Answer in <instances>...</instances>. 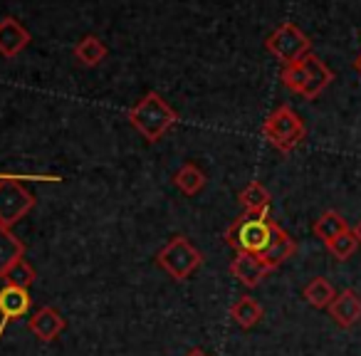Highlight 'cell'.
Masks as SVG:
<instances>
[{
	"label": "cell",
	"mask_w": 361,
	"mask_h": 356,
	"mask_svg": "<svg viewBox=\"0 0 361 356\" xmlns=\"http://www.w3.org/2000/svg\"><path fill=\"white\" fill-rule=\"evenodd\" d=\"M27 45H30V32L23 27V23H18L16 18H3L0 20V55L11 60Z\"/></svg>",
	"instance_id": "obj_12"
},
{
	"label": "cell",
	"mask_w": 361,
	"mask_h": 356,
	"mask_svg": "<svg viewBox=\"0 0 361 356\" xmlns=\"http://www.w3.org/2000/svg\"><path fill=\"white\" fill-rule=\"evenodd\" d=\"M262 305L255 300V297H247L243 295L240 300H235V305L231 307V317L233 321H235L238 326H243V329H252L255 324H260L262 319Z\"/></svg>",
	"instance_id": "obj_16"
},
{
	"label": "cell",
	"mask_w": 361,
	"mask_h": 356,
	"mask_svg": "<svg viewBox=\"0 0 361 356\" xmlns=\"http://www.w3.org/2000/svg\"><path fill=\"white\" fill-rule=\"evenodd\" d=\"M186 356H208V354H206V351H203V349H191Z\"/></svg>",
	"instance_id": "obj_24"
},
{
	"label": "cell",
	"mask_w": 361,
	"mask_h": 356,
	"mask_svg": "<svg viewBox=\"0 0 361 356\" xmlns=\"http://www.w3.org/2000/svg\"><path fill=\"white\" fill-rule=\"evenodd\" d=\"M208 178L196 164H183L178 171L173 173V186L178 188L180 193H186V196H196L206 188Z\"/></svg>",
	"instance_id": "obj_15"
},
{
	"label": "cell",
	"mask_w": 361,
	"mask_h": 356,
	"mask_svg": "<svg viewBox=\"0 0 361 356\" xmlns=\"http://www.w3.org/2000/svg\"><path fill=\"white\" fill-rule=\"evenodd\" d=\"M356 247H359V240H356V235H354V231H346V233H341V235H336L334 240H329L326 243V250L331 252V255L336 257V260H349L351 255L356 252Z\"/></svg>",
	"instance_id": "obj_21"
},
{
	"label": "cell",
	"mask_w": 361,
	"mask_h": 356,
	"mask_svg": "<svg viewBox=\"0 0 361 356\" xmlns=\"http://www.w3.org/2000/svg\"><path fill=\"white\" fill-rule=\"evenodd\" d=\"M267 272L272 270L262 262V257L247 255V252H235L231 262V275L245 287H257L267 277Z\"/></svg>",
	"instance_id": "obj_11"
},
{
	"label": "cell",
	"mask_w": 361,
	"mask_h": 356,
	"mask_svg": "<svg viewBox=\"0 0 361 356\" xmlns=\"http://www.w3.org/2000/svg\"><path fill=\"white\" fill-rule=\"evenodd\" d=\"M277 231H280V226L270 218V211L243 213L226 231V243L235 252L262 257L267 252V247L272 245V240H275Z\"/></svg>",
	"instance_id": "obj_1"
},
{
	"label": "cell",
	"mask_w": 361,
	"mask_h": 356,
	"mask_svg": "<svg viewBox=\"0 0 361 356\" xmlns=\"http://www.w3.org/2000/svg\"><path fill=\"white\" fill-rule=\"evenodd\" d=\"M243 211L245 213H265L270 211V191L260 181H250L240 193H238Z\"/></svg>",
	"instance_id": "obj_17"
},
{
	"label": "cell",
	"mask_w": 361,
	"mask_h": 356,
	"mask_svg": "<svg viewBox=\"0 0 361 356\" xmlns=\"http://www.w3.org/2000/svg\"><path fill=\"white\" fill-rule=\"evenodd\" d=\"M35 208V198L20 183V178H6L0 181V226L13 228L18 221Z\"/></svg>",
	"instance_id": "obj_7"
},
{
	"label": "cell",
	"mask_w": 361,
	"mask_h": 356,
	"mask_svg": "<svg viewBox=\"0 0 361 356\" xmlns=\"http://www.w3.org/2000/svg\"><path fill=\"white\" fill-rule=\"evenodd\" d=\"M129 121L146 141L154 144V141H159L161 136L178 121V116H176V111L166 104L164 97L156 94V92H149L139 104L131 106Z\"/></svg>",
	"instance_id": "obj_3"
},
{
	"label": "cell",
	"mask_w": 361,
	"mask_h": 356,
	"mask_svg": "<svg viewBox=\"0 0 361 356\" xmlns=\"http://www.w3.org/2000/svg\"><path fill=\"white\" fill-rule=\"evenodd\" d=\"M312 231H314V235L319 238L322 243H329L334 240L336 235H341V233L349 231V226H346V221L339 216L336 211H324L319 218L314 221V226H312Z\"/></svg>",
	"instance_id": "obj_20"
},
{
	"label": "cell",
	"mask_w": 361,
	"mask_h": 356,
	"mask_svg": "<svg viewBox=\"0 0 361 356\" xmlns=\"http://www.w3.org/2000/svg\"><path fill=\"white\" fill-rule=\"evenodd\" d=\"M67 321L55 307H40L37 312H32L27 319V329L37 336L40 341H55L57 336L65 331Z\"/></svg>",
	"instance_id": "obj_10"
},
{
	"label": "cell",
	"mask_w": 361,
	"mask_h": 356,
	"mask_svg": "<svg viewBox=\"0 0 361 356\" xmlns=\"http://www.w3.org/2000/svg\"><path fill=\"white\" fill-rule=\"evenodd\" d=\"M23 257H25V243L8 226H0V277Z\"/></svg>",
	"instance_id": "obj_13"
},
{
	"label": "cell",
	"mask_w": 361,
	"mask_h": 356,
	"mask_svg": "<svg viewBox=\"0 0 361 356\" xmlns=\"http://www.w3.org/2000/svg\"><path fill=\"white\" fill-rule=\"evenodd\" d=\"M302 297H305L314 309H329V305L336 297V290L329 280H324V277H314V280L305 287Z\"/></svg>",
	"instance_id": "obj_19"
},
{
	"label": "cell",
	"mask_w": 361,
	"mask_h": 356,
	"mask_svg": "<svg viewBox=\"0 0 361 356\" xmlns=\"http://www.w3.org/2000/svg\"><path fill=\"white\" fill-rule=\"evenodd\" d=\"M295 250H297L295 238L280 228V231H277V235H275V240H272V245L267 247V252L262 255V262H265L270 270H275V267H280L282 262L290 260V257L295 255Z\"/></svg>",
	"instance_id": "obj_14"
},
{
	"label": "cell",
	"mask_w": 361,
	"mask_h": 356,
	"mask_svg": "<svg viewBox=\"0 0 361 356\" xmlns=\"http://www.w3.org/2000/svg\"><path fill=\"white\" fill-rule=\"evenodd\" d=\"M262 134H265V139L270 141L277 151L290 154V151H295L297 146L305 141L307 126H305V121H302V116L297 114L292 106L282 104L265 119Z\"/></svg>",
	"instance_id": "obj_4"
},
{
	"label": "cell",
	"mask_w": 361,
	"mask_h": 356,
	"mask_svg": "<svg viewBox=\"0 0 361 356\" xmlns=\"http://www.w3.org/2000/svg\"><path fill=\"white\" fill-rule=\"evenodd\" d=\"M354 70H356V72H359V75H361V55H359V57H356V60H354Z\"/></svg>",
	"instance_id": "obj_25"
},
{
	"label": "cell",
	"mask_w": 361,
	"mask_h": 356,
	"mask_svg": "<svg viewBox=\"0 0 361 356\" xmlns=\"http://www.w3.org/2000/svg\"><path fill=\"white\" fill-rule=\"evenodd\" d=\"M354 235H356V240H359V245H361V221L354 226Z\"/></svg>",
	"instance_id": "obj_23"
},
{
	"label": "cell",
	"mask_w": 361,
	"mask_h": 356,
	"mask_svg": "<svg viewBox=\"0 0 361 356\" xmlns=\"http://www.w3.org/2000/svg\"><path fill=\"white\" fill-rule=\"evenodd\" d=\"M156 262L164 267L166 275H171L173 280L183 282L203 265V255L186 235H176L159 250Z\"/></svg>",
	"instance_id": "obj_5"
},
{
	"label": "cell",
	"mask_w": 361,
	"mask_h": 356,
	"mask_svg": "<svg viewBox=\"0 0 361 356\" xmlns=\"http://www.w3.org/2000/svg\"><path fill=\"white\" fill-rule=\"evenodd\" d=\"M30 307H32V297L25 287L8 285V282L0 287V336L6 334L11 321H18L30 314Z\"/></svg>",
	"instance_id": "obj_8"
},
{
	"label": "cell",
	"mask_w": 361,
	"mask_h": 356,
	"mask_svg": "<svg viewBox=\"0 0 361 356\" xmlns=\"http://www.w3.org/2000/svg\"><path fill=\"white\" fill-rule=\"evenodd\" d=\"M35 270H32L30 262L23 257V260H18L16 265L11 267V270L3 275V280L8 282V285H18V287H25V290H30V285L35 282Z\"/></svg>",
	"instance_id": "obj_22"
},
{
	"label": "cell",
	"mask_w": 361,
	"mask_h": 356,
	"mask_svg": "<svg viewBox=\"0 0 361 356\" xmlns=\"http://www.w3.org/2000/svg\"><path fill=\"white\" fill-rule=\"evenodd\" d=\"M106 55H109V50H106V45L99 40L97 35H85L80 42L75 45V57L82 62L85 67H97L102 65V62L106 60Z\"/></svg>",
	"instance_id": "obj_18"
},
{
	"label": "cell",
	"mask_w": 361,
	"mask_h": 356,
	"mask_svg": "<svg viewBox=\"0 0 361 356\" xmlns=\"http://www.w3.org/2000/svg\"><path fill=\"white\" fill-rule=\"evenodd\" d=\"M265 47L275 60L285 65H292V62H300L305 55L312 52V42L295 23H282L275 32L265 40Z\"/></svg>",
	"instance_id": "obj_6"
},
{
	"label": "cell",
	"mask_w": 361,
	"mask_h": 356,
	"mask_svg": "<svg viewBox=\"0 0 361 356\" xmlns=\"http://www.w3.org/2000/svg\"><path fill=\"white\" fill-rule=\"evenodd\" d=\"M329 317L341 326V329H351L354 324L361 321V297L356 290H341L336 292L334 302L329 305Z\"/></svg>",
	"instance_id": "obj_9"
},
{
	"label": "cell",
	"mask_w": 361,
	"mask_h": 356,
	"mask_svg": "<svg viewBox=\"0 0 361 356\" xmlns=\"http://www.w3.org/2000/svg\"><path fill=\"white\" fill-rule=\"evenodd\" d=\"M282 85L305 99H317L334 80V72L324 65L317 55H305L300 62L285 65L280 72Z\"/></svg>",
	"instance_id": "obj_2"
}]
</instances>
